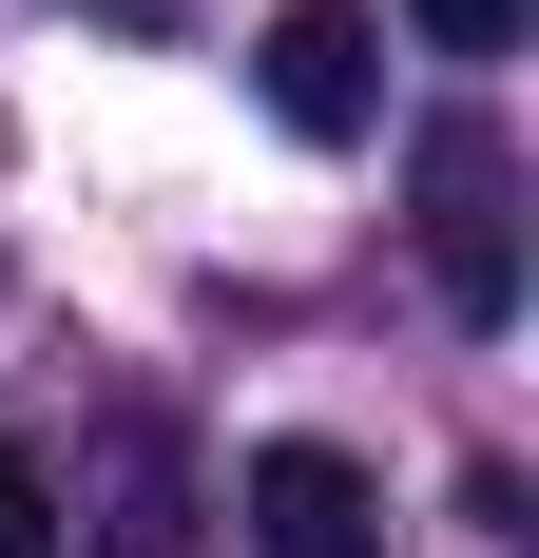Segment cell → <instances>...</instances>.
<instances>
[{"label": "cell", "instance_id": "cell-4", "mask_svg": "<svg viewBox=\"0 0 539 558\" xmlns=\"http://www.w3.org/2000/svg\"><path fill=\"white\" fill-rule=\"evenodd\" d=\"M116 558H193V482H173V444H155V424L116 444Z\"/></svg>", "mask_w": 539, "mask_h": 558}, {"label": "cell", "instance_id": "cell-6", "mask_svg": "<svg viewBox=\"0 0 539 558\" xmlns=\"http://www.w3.org/2000/svg\"><path fill=\"white\" fill-rule=\"evenodd\" d=\"M0 558H58V482H39V444H0Z\"/></svg>", "mask_w": 539, "mask_h": 558}, {"label": "cell", "instance_id": "cell-3", "mask_svg": "<svg viewBox=\"0 0 539 558\" xmlns=\"http://www.w3.org/2000/svg\"><path fill=\"white\" fill-rule=\"evenodd\" d=\"M231 520H251V558H385V482L347 444H251Z\"/></svg>", "mask_w": 539, "mask_h": 558}, {"label": "cell", "instance_id": "cell-2", "mask_svg": "<svg viewBox=\"0 0 539 558\" xmlns=\"http://www.w3.org/2000/svg\"><path fill=\"white\" fill-rule=\"evenodd\" d=\"M251 97L289 116L309 155H347V135L385 116V20H367V0H289V20L251 39Z\"/></svg>", "mask_w": 539, "mask_h": 558}, {"label": "cell", "instance_id": "cell-5", "mask_svg": "<svg viewBox=\"0 0 539 558\" xmlns=\"http://www.w3.org/2000/svg\"><path fill=\"white\" fill-rule=\"evenodd\" d=\"M405 39H424V58H520L539 0H405Z\"/></svg>", "mask_w": 539, "mask_h": 558}, {"label": "cell", "instance_id": "cell-7", "mask_svg": "<svg viewBox=\"0 0 539 558\" xmlns=\"http://www.w3.org/2000/svg\"><path fill=\"white\" fill-rule=\"evenodd\" d=\"M97 20H173V0H97Z\"/></svg>", "mask_w": 539, "mask_h": 558}, {"label": "cell", "instance_id": "cell-1", "mask_svg": "<svg viewBox=\"0 0 539 558\" xmlns=\"http://www.w3.org/2000/svg\"><path fill=\"white\" fill-rule=\"evenodd\" d=\"M424 289H443V328H520V173L482 116L424 135Z\"/></svg>", "mask_w": 539, "mask_h": 558}]
</instances>
